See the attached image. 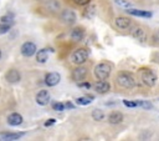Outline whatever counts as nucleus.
Here are the masks:
<instances>
[{"instance_id":"1","label":"nucleus","mask_w":159,"mask_h":141,"mask_svg":"<svg viewBox=\"0 0 159 141\" xmlns=\"http://www.w3.org/2000/svg\"><path fill=\"white\" fill-rule=\"evenodd\" d=\"M116 81H117V84H118L119 86L125 87V89H132V87H134L135 84H137L134 76H133L132 74H129V72H125V71L118 72Z\"/></svg>"},{"instance_id":"2","label":"nucleus","mask_w":159,"mask_h":141,"mask_svg":"<svg viewBox=\"0 0 159 141\" xmlns=\"http://www.w3.org/2000/svg\"><path fill=\"white\" fill-rule=\"evenodd\" d=\"M111 71H112L111 65H108L107 62H101V64H97V65L94 66L93 74H94V76H96L98 80H106V79L109 77Z\"/></svg>"},{"instance_id":"3","label":"nucleus","mask_w":159,"mask_h":141,"mask_svg":"<svg viewBox=\"0 0 159 141\" xmlns=\"http://www.w3.org/2000/svg\"><path fill=\"white\" fill-rule=\"evenodd\" d=\"M87 59H88V50H86V49H77L71 55V61L76 65H81V64L86 62Z\"/></svg>"},{"instance_id":"4","label":"nucleus","mask_w":159,"mask_h":141,"mask_svg":"<svg viewBox=\"0 0 159 141\" xmlns=\"http://www.w3.org/2000/svg\"><path fill=\"white\" fill-rule=\"evenodd\" d=\"M140 77H142V81L147 85V86H149V87H153L155 84H157V75L152 71V70H149V69H143L142 70V74H140Z\"/></svg>"},{"instance_id":"5","label":"nucleus","mask_w":159,"mask_h":141,"mask_svg":"<svg viewBox=\"0 0 159 141\" xmlns=\"http://www.w3.org/2000/svg\"><path fill=\"white\" fill-rule=\"evenodd\" d=\"M36 50H37V49H36V45H35L34 42H31V41L24 42V44L21 45V49H20L21 54H22L25 57H30V56L35 55Z\"/></svg>"},{"instance_id":"6","label":"nucleus","mask_w":159,"mask_h":141,"mask_svg":"<svg viewBox=\"0 0 159 141\" xmlns=\"http://www.w3.org/2000/svg\"><path fill=\"white\" fill-rule=\"evenodd\" d=\"M50 99H51V96H50V92H48L47 90H41V91H39L37 95H36V97H35L36 104L40 105V106H46V105L50 102Z\"/></svg>"},{"instance_id":"7","label":"nucleus","mask_w":159,"mask_h":141,"mask_svg":"<svg viewBox=\"0 0 159 141\" xmlns=\"http://www.w3.org/2000/svg\"><path fill=\"white\" fill-rule=\"evenodd\" d=\"M61 19L65 24H68V25H72L76 22V14L71 10V9H65L62 12H61Z\"/></svg>"},{"instance_id":"8","label":"nucleus","mask_w":159,"mask_h":141,"mask_svg":"<svg viewBox=\"0 0 159 141\" xmlns=\"http://www.w3.org/2000/svg\"><path fill=\"white\" fill-rule=\"evenodd\" d=\"M61 80V76L58 72H48L46 76H45V84L50 87L52 86H56Z\"/></svg>"},{"instance_id":"9","label":"nucleus","mask_w":159,"mask_h":141,"mask_svg":"<svg viewBox=\"0 0 159 141\" xmlns=\"http://www.w3.org/2000/svg\"><path fill=\"white\" fill-rule=\"evenodd\" d=\"M114 25L118 27V29H128L130 26V19L129 17H125V16H118L114 19Z\"/></svg>"},{"instance_id":"10","label":"nucleus","mask_w":159,"mask_h":141,"mask_svg":"<svg viewBox=\"0 0 159 141\" xmlns=\"http://www.w3.org/2000/svg\"><path fill=\"white\" fill-rule=\"evenodd\" d=\"M5 79H6L9 82H11V84H16V82H19V81L21 80V75H20V72H19L17 70L11 69V70H9V71L6 72Z\"/></svg>"},{"instance_id":"11","label":"nucleus","mask_w":159,"mask_h":141,"mask_svg":"<svg viewBox=\"0 0 159 141\" xmlns=\"http://www.w3.org/2000/svg\"><path fill=\"white\" fill-rule=\"evenodd\" d=\"M109 89H111V85H109V82L106 81V80H99V81H97V82L94 84V90H96L98 94H106V92L109 91Z\"/></svg>"},{"instance_id":"12","label":"nucleus","mask_w":159,"mask_h":141,"mask_svg":"<svg viewBox=\"0 0 159 141\" xmlns=\"http://www.w3.org/2000/svg\"><path fill=\"white\" fill-rule=\"evenodd\" d=\"M130 35L140 42H144L147 40V34L142 27H134L133 30H130Z\"/></svg>"},{"instance_id":"13","label":"nucleus","mask_w":159,"mask_h":141,"mask_svg":"<svg viewBox=\"0 0 159 141\" xmlns=\"http://www.w3.org/2000/svg\"><path fill=\"white\" fill-rule=\"evenodd\" d=\"M129 15H133V16H140V17H152V12L150 11H147V10H138V9H133V7H127L125 10Z\"/></svg>"},{"instance_id":"14","label":"nucleus","mask_w":159,"mask_h":141,"mask_svg":"<svg viewBox=\"0 0 159 141\" xmlns=\"http://www.w3.org/2000/svg\"><path fill=\"white\" fill-rule=\"evenodd\" d=\"M87 75V69L86 67H82V66H78L76 67L73 71H72V79L75 81H80V80H83Z\"/></svg>"},{"instance_id":"15","label":"nucleus","mask_w":159,"mask_h":141,"mask_svg":"<svg viewBox=\"0 0 159 141\" xmlns=\"http://www.w3.org/2000/svg\"><path fill=\"white\" fill-rule=\"evenodd\" d=\"M22 120H24L22 116L20 114H17V112H12V114H10L7 116V124L10 126H19V125H21Z\"/></svg>"},{"instance_id":"16","label":"nucleus","mask_w":159,"mask_h":141,"mask_svg":"<svg viewBox=\"0 0 159 141\" xmlns=\"http://www.w3.org/2000/svg\"><path fill=\"white\" fill-rule=\"evenodd\" d=\"M36 54V61L40 64H45L48 59V49H40L39 51L35 52Z\"/></svg>"},{"instance_id":"17","label":"nucleus","mask_w":159,"mask_h":141,"mask_svg":"<svg viewBox=\"0 0 159 141\" xmlns=\"http://www.w3.org/2000/svg\"><path fill=\"white\" fill-rule=\"evenodd\" d=\"M25 135V132H2L0 134V137L2 140H19Z\"/></svg>"},{"instance_id":"18","label":"nucleus","mask_w":159,"mask_h":141,"mask_svg":"<svg viewBox=\"0 0 159 141\" xmlns=\"http://www.w3.org/2000/svg\"><path fill=\"white\" fill-rule=\"evenodd\" d=\"M122 121H123V115H122L120 112H118V111H113V112L109 114V116H108V122H109V124L116 125V124H120Z\"/></svg>"},{"instance_id":"19","label":"nucleus","mask_w":159,"mask_h":141,"mask_svg":"<svg viewBox=\"0 0 159 141\" xmlns=\"http://www.w3.org/2000/svg\"><path fill=\"white\" fill-rule=\"evenodd\" d=\"M83 36H84V31L81 27H76L71 31V39L73 41H81L83 39Z\"/></svg>"},{"instance_id":"20","label":"nucleus","mask_w":159,"mask_h":141,"mask_svg":"<svg viewBox=\"0 0 159 141\" xmlns=\"http://www.w3.org/2000/svg\"><path fill=\"white\" fill-rule=\"evenodd\" d=\"M96 12H97V7H96V5H93V4H88V6H87V7L84 9V11H83V16L87 17V19H92V17H94Z\"/></svg>"},{"instance_id":"21","label":"nucleus","mask_w":159,"mask_h":141,"mask_svg":"<svg viewBox=\"0 0 159 141\" xmlns=\"http://www.w3.org/2000/svg\"><path fill=\"white\" fill-rule=\"evenodd\" d=\"M45 6L50 11H57V10H60V2L57 0H48V1H46Z\"/></svg>"},{"instance_id":"22","label":"nucleus","mask_w":159,"mask_h":141,"mask_svg":"<svg viewBox=\"0 0 159 141\" xmlns=\"http://www.w3.org/2000/svg\"><path fill=\"white\" fill-rule=\"evenodd\" d=\"M92 99L93 96H82V97H77L76 99V104L77 105H81V106H86V105H89L92 102Z\"/></svg>"},{"instance_id":"23","label":"nucleus","mask_w":159,"mask_h":141,"mask_svg":"<svg viewBox=\"0 0 159 141\" xmlns=\"http://www.w3.org/2000/svg\"><path fill=\"white\" fill-rule=\"evenodd\" d=\"M92 119L96 120V121H101V120H103V119H104V114H103V111L99 110V109L93 110V111H92Z\"/></svg>"},{"instance_id":"24","label":"nucleus","mask_w":159,"mask_h":141,"mask_svg":"<svg viewBox=\"0 0 159 141\" xmlns=\"http://www.w3.org/2000/svg\"><path fill=\"white\" fill-rule=\"evenodd\" d=\"M52 109H53L55 111L61 112V111H63L66 107H65V104H62V102H55V104H52Z\"/></svg>"},{"instance_id":"25","label":"nucleus","mask_w":159,"mask_h":141,"mask_svg":"<svg viewBox=\"0 0 159 141\" xmlns=\"http://www.w3.org/2000/svg\"><path fill=\"white\" fill-rule=\"evenodd\" d=\"M114 2L117 4V5H119V6H123V7H132V2H129V1H127V0H114Z\"/></svg>"},{"instance_id":"26","label":"nucleus","mask_w":159,"mask_h":141,"mask_svg":"<svg viewBox=\"0 0 159 141\" xmlns=\"http://www.w3.org/2000/svg\"><path fill=\"white\" fill-rule=\"evenodd\" d=\"M0 22L1 24H14V21H12V17L11 16H9V15H4V16H1L0 17Z\"/></svg>"},{"instance_id":"27","label":"nucleus","mask_w":159,"mask_h":141,"mask_svg":"<svg viewBox=\"0 0 159 141\" xmlns=\"http://www.w3.org/2000/svg\"><path fill=\"white\" fill-rule=\"evenodd\" d=\"M137 102V106H140L143 109H153V105L148 101H135Z\"/></svg>"},{"instance_id":"28","label":"nucleus","mask_w":159,"mask_h":141,"mask_svg":"<svg viewBox=\"0 0 159 141\" xmlns=\"http://www.w3.org/2000/svg\"><path fill=\"white\" fill-rule=\"evenodd\" d=\"M10 29H11V24H2L0 26V34H6L10 31Z\"/></svg>"},{"instance_id":"29","label":"nucleus","mask_w":159,"mask_h":141,"mask_svg":"<svg viewBox=\"0 0 159 141\" xmlns=\"http://www.w3.org/2000/svg\"><path fill=\"white\" fill-rule=\"evenodd\" d=\"M77 85H78L80 87H82V89H87V90H88V89H91V86H92V85H91V84H89L88 81H83V82H77Z\"/></svg>"},{"instance_id":"30","label":"nucleus","mask_w":159,"mask_h":141,"mask_svg":"<svg viewBox=\"0 0 159 141\" xmlns=\"http://www.w3.org/2000/svg\"><path fill=\"white\" fill-rule=\"evenodd\" d=\"M75 4H77L78 6H84V5H88L91 2V0H73Z\"/></svg>"},{"instance_id":"31","label":"nucleus","mask_w":159,"mask_h":141,"mask_svg":"<svg viewBox=\"0 0 159 141\" xmlns=\"http://www.w3.org/2000/svg\"><path fill=\"white\" fill-rule=\"evenodd\" d=\"M123 104L127 106V107H137V102H133V101H128V100H123Z\"/></svg>"},{"instance_id":"32","label":"nucleus","mask_w":159,"mask_h":141,"mask_svg":"<svg viewBox=\"0 0 159 141\" xmlns=\"http://www.w3.org/2000/svg\"><path fill=\"white\" fill-rule=\"evenodd\" d=\"M55 124H56V120H55V119H48L47 121H45L43 125H45L46 127H48V126H52V125H55Z\"/></svg>"},{"instance_id":"33","label":"nucleus","mask_w":159,"mask_h":141,"mask_svg":"<svg viewBox=\"0 0 159 141\" xmlns=\"http://www.w3.org/2000/svg\"><path fill=\"white\" fill-rule=\"evenodd\" d=\"M153 39H154L155 41H159V30H158L157 32H154V35H153Z\"/></svg>"},{"instance_id":"34","label":"nucleus","mask_w":159,"mask_h":141,"mask_svg":"<svg viewBox=\"0 0 159 141\" xmlns=\"http://www.w3.org/2000/svg\"><path fill=\"white\" fill-rule=\"evenodd\" d=\"M65 107H67V109H73V107H75V106H73V105H72V104H71V102H67V104H66V105H65Z\"/></svg>"},{"instance_id":"35","label":"nucleus","mask_w":159,"mask_h":141,"mask_svg":"<svg viewBox=\"0 0 159 141\" xmlns=\"http://www.w3.org/2000/svg\"><path fill=\"white\" fill-rule=\"evenodd\" d=\"M1 56H2V52H1V50H0V60H1Z\"/></svg>"}]
</instances>
